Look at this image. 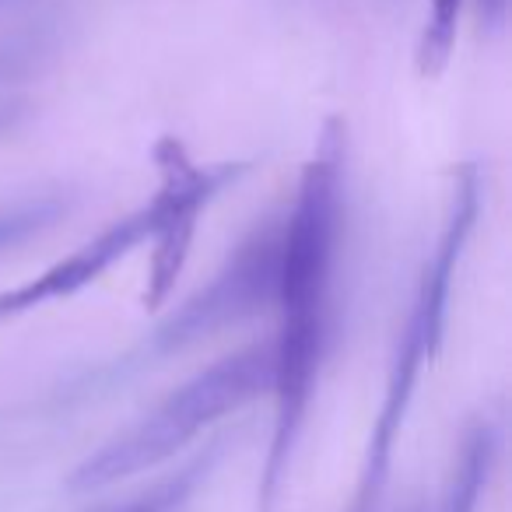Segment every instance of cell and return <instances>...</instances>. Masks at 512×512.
<instances>
[{
  "instance_id": "cell-1",
  "label": "cell",
  "mask_w": 512,
  "mask_h": 512,
  "mask_svg": "<svg viewBox=\"0 0 512 512\" xmlns=\"http://www.w3.org/2000/svg\"><path fill=\"white\" fill-rule=\"evenodd\" d=\"M348 120L327 116L302 162L292 204L278 221L271 348V439H267L256 512H278L288 470L299 453L309 411L334 355L341 320V271L348 242Z\"/></svg>"
},
{
  "instance_id": "cell-2",
  "label": "cell",
  "mask_w": 512,
  "mask_h": 512,
  "mask_svg": "<svg viewBox=\"0 0 512 512\" xmlns=\"http://www.w3.org/2000/svg\"><path fill=\"white\" fill-rule=\"evenodd\" d=\"M481 204H484L481 165L460 162V169L453 172V186H449L435 246L425 256V264H421L411 302H407L404 323H400L397 341H393V355L390 365H386L383 400H379L376 425H372L362 470H358V488H355L351 512L379 509V498H383L386 481H390V470H393V453H397L400 432H404L407 414H411L414 397H418V386L425 379V372L432 369L442 341H446L456 274H460L463 256H467V246L474 239V228L481 221Z\"/></svg>"
},
{
  "instance_id": "cell-3",
  "label": "cell",
  "mask_w": 512,
  "mask_h": 512,
  "mask_svg": "<svg viewBox=\"0 0 512 512\" xmlns=\"http://www.w3.org/2000/svg\"><path fill=\"white\" fill-rule=\"evenodd\" d=\"M271 386V348L267 341L242 344L228 355L214 358L169 397H162L144 418L99 446L67 477L71 491H95L130 481L158 463L183 453L207 428L239 414Z\"/></svg>"
},
{
  "instance_id": "cell-4",
  "label": "cell",
  "mask_w": 512,
  "mask_h": 512,
  "mask_svg": "<svg viewBox=\"0 0 512 512\" xmlns=\"http://www.w3.org/2000/svg\"><path fill=\"white\" fill-rule=\"evenodd\" d=\"M155 162V193L144 200L148 211V281H144V309H162L172 299L204 214L228 190L256 172V158H225V162H197L179 137L165 134L151 148Z\"/></svg>"
},
{
  "instance_id": "cell-5",
  "label": "cell",
  "mask_w": 512,
  "mask_h": 512,
  "mask_svg": "<svg viewBox=\"0 0 512 512\" xmlns=\"http://www.w3.org/2000/svg\"><path fill=\"white\" fill-rule=\"evenodd\" d=\"M278 221L281 214L256 221L218 271L207 278L179 309H172L144 344L127 355L130 365H155L172 355L197 348L211 337L235 330L267 313L274 302V271H278Z\"/></svg>"
},
{
  "instance_id": "cell-6",
  "label": "cell",
  "mask_w": 512,
  "mask_h": 512,
  "mask_svg": "<svg viewBox=\"0 0 512 512\" xmlns=\"http://www.w3.org/2000/svg\"><path fill=\"white\" fill-rule=\"evenodd\" d=\"M144 239H148V211H144V204H137L134 211L113 218L99 235L81 242L78 249L46 264L29 281L4 288L0 292V323L22 320V316L43 309L46 302H67L74 295L88 292L92 285H99L102 274L113 271L130 253H137Z\"/></svg>"
},
{
  "instance_id": "cell-7",
  "label": "cell",
  "mask_w": 512,
  "mask_h": 512,
  "mask_svg": "<svg viewBox=\"0 0 512 512\" xmlns=\"http://www.w3.org/2000/svg\"><path fill=\"white\" fill-rule=\"evenodd\" d=\"M71 211H74V193L64 190V186L4 200L0 204V256L15 253L25 242L53 232Z\"/></svg>"
},
{
  "instance_id": "cell-8",
  "label": "cell",
  "mask_w": 512,
  "mask_h": 512,
  "mask_svg": "<svg viewBox=\"0 0 512 512\" xmlns=\"http://www.w3.org/2000/svg\"><path fill=\"white\" fill-rule=\"evenodd\" d=\"M218 453H221V446H207L197 460L183 463L176 474L162 477V481H155L151 488L137 491L134 498L109 505V509H102V512H179L193 495H197V488L204 484V477L211 474Z\"/></svg>"
},
{
  "instance_id": "cell-9",
  "label": "cell",
  "mask_w": 512,
  "mask_h": 512,
  "mask_svg": "<svg viewBox=\"0 0 512 512\" xmlns=\"http://www.w3.org/2000/svg\"><path fill=\"white\" fill-rule=\"evenodd\" d=\"M495 428L484 421L477 425L474 432L467 435L460 449V463L453 470V481H449V491L442 498V509L439 512H474L477 509V498L484 491V481H488V470L491 460H495Z\"/></svg>"
},
{
  "instance_id": "cell-10",
  "label": "cell",
  "mask_w": 512,
  "mask_h": 512,
  "mask_svg": "<svg viewBox=\"0 0 512 512\" xmlns=\"http://www.w3.org/2000/svg\"><path fill=\"white\" fill-rule=\"evenodd\" d=\"M463 4L467 0H428L425 22H421V36H418V74L421 78H439L449 67L456 50V36H460V18H463Z\"/></svg>"
},
{
  "instance_id": "cell-11",
  "label": "cell",
  "mask_w": 512,
  "mask_h": 512,
  "mask_svg": "<svg viewBox=\"0 0 512 512\" xmlns=\"http://www.w3.org/2000/svg\"><path fill=\"white\" fill-rule=\"evenodd\" d=\"M477 4V15H481V22L488 25V29H502L505 18H509V0H474Z\"/></svg>"
}]
</instances>
